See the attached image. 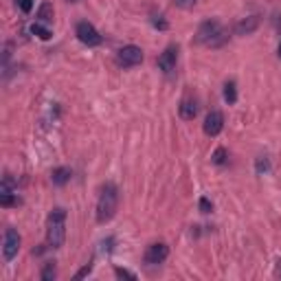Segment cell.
<instances>
[{
	"label": "cell",
	"mask_w": 281,
	"mask_h": 281,
	"mask_svg": "<svg viewBox=\"0 0 281 281\" xmlns=\"http://www.w3.org/2000/svg\"><path fill=\"white\" fill-rule=\"evenodd\" d=\"M117 209H119V189H117L115 183H106L97 200V222L108 224L117 215Z\"/></svg>",
	"instance_id": "1"
},
{
	"label": "cell",
	"mask_w": 281,
	"mask_h": 281,
	"mask_svg": "<svg viewBox=\"0 0 281 281\" xmlns=\"http://www.w3.org/2000/svg\"><path fill=\"white\" fill-rule=\"evenodd\" d=\"M229 40V33L222 26L220 20H205L196 31V44L202 47H222V44Z\"/></svg>",
	"instance_id": "2"
},
{
	"label": "cell",
	"mask_w": 281,
	"mask_h": 281,
	"mask_svg": "<svg viewBox=\"0 0 281 281\" xmlns=\"http://www.w3.org/2000/svg\"><path fill=\"white\" fill-rule=\"evenodd\" d=\"M66 239V211L62 207L51 211L47 220V242L48 248H62Z\"/></svg>",
	"instance_id": "3"
},
{
	"label": "cell",
	"mask_w": 281,
	"mask_h": 281,
	"mask_svg": "<svg viewBox=\"0 0 281 281\" xmlns=\"http://www.w3.org/2000/svg\"><path fill=\"white\" fill-rule=\"evenodd\" d=\"M75 35H77V40H79V42H84V44H86V47H99V44L103 42V38L99 35V31L94 29V26L90 24L88 20L77 22V26H75Z\"/></svg>",
	"instance_id": "4"
},
{
	"label": "cell",
	"mask_w": 281,
	"mask_h": 281,
	"mask_svg": "<svg viewBox=\"0 0 281 281\" xmlns=\"http://www.w3.org/2000/svg\"><path fill=\"white\" fill-rule=\"evenodd\" d=\"M140 62H143V51H140L139 47H134V44L123 47L119 51V55H117V64L123 66V69H134Z\"/></svg>",
	"instance_id": "5"
},
{
	"label": "cell",
	"mask_w": 281,
	"mask_h": 281,
	"mask_svg": "<svg viewBox=\"0 0 281 281\" xmlns=\"http://www.w3.org/2000/svg\"><path fill=\"white\" fill-rule=\"evenodd\" d=\"M167 257H169V246L163 242H156V244H149L147 246L143 259L147 266H158V264H163Z\"/></svg>",
	"instance_id": "6"
},
{
	"label": "cell",
	"mask_w": 281,
	"mask_h": 281,
	"mask_svg": "<svg viewBox=\"0 0 281 281\" xmlns=\"http://www.w3.org/2000/svg\"><path fill=\"white\" fill-rule=\"evenodd\" d=\"M18 251H20V235H18L16 229H11L9 226L7 231H4V242H2V255L7 261H11L13 257L18 255Z\"/></svg>",
	"instance_id": "7"
},
{
	"label": "cell",
	"mask_w": 281,
	"mask_h": 281,
	"mask_svg": "<svg viewBox=\"0 0 281 281\" xmlns=\"http://www.w3.org/2000/svg\"><path fill=\"white\" fill-rule=\"evenodd\" d=\"M176 62H178V47L169 44V47L158 55V69L165 72V75H171V72L176 70Z\"/></svg>",
	"instance_id": "8"
},
{
	"label": "cell",
	"mask_w": 281,
	"mask_h": 281,
	"mask_svg": "<svg viewBox=\"0 0 281 281\" xmlns=\"http://www.w3.org/2000/svg\"><path fill=\"white\" fill-rule=\"evenodd\" d=\"M224 128V115L220 110H211L205 119V134L207 137H217Z\"/></svg>",
	"instance_id": "9"
},
{
	"label": "cell",
	"mask_w": 281,
	"mask_h": 281,
	"mask_svg": "<svg viewBox=\"0 0 281 281\" xmlns=\"http://www.w3.org/2000/svg\"><path fill=\"white\" fill-rule=\"evenodd\" d=\"M261 18L259 16H248L244 18V20H239L237 24H235V35H251L257 31V26H259Z\"/></svg>",
	"instance_id": "10"
},
{
	"label": "cell",
	"mask_w": 281,
	"mask_h": 281,
	"mask_svg": "<svg viewBox=\"0 0 281 281\" xmlns=\"http://www.w3.org/2000/svg\"><path fill=\"white\" fill-rule=\"evenodd\" d=\"M178 112H180V117H183L185 121H193L196 119V115H198V101L196 99H191V97H185L183 101H180Z\"/></svg>",
	"instance_id": "11"
},
{
	"label": "cell",
	"mask_w": 281,
	"mask_h": 281,
	"mask_svg": "<svg viewBox=\"0 0 281 281\" xmlns=\"http://www.w3.org/2000/svg\"><path fill=\"white\" fill-rule=\"evenodd\" d=\"M70 176H72L70 167H55V169L51 171V180H53V185H57V187H64V185L70 180Z\"/></svg>",
	"instance_id": "12"
},
{
	"label": "cell",
	"mask_w": 281,
	"mask_h": 281,
	"mask_svg": "<svg viewBox=\"0 0 281 281\" xmlns=\"http://www.w3.org/2000/svg\"><path fill=\"white\" fill-rule=\"evenodd\" d=\"M224 101L229 106H233L237 101V86H235V81H226L224 84Z\"/></svg>",
	"instance_id": "13"
},
{
	"label": "cell",
	"mask_w": 281,
	"mask_h": 281,
	"mask_svg": "<svg viewBox=\"0 0 281 281\" xmlns=\"http://www.w3.org/2000/svg\"><path fill=\"white\" fill-rule=\"evenodd\" d=\"M57 277V270H55V264L53 261H48V264H44L42 273H40V279L42 281H53Z\"/></svg>",
	"instance_id": "14"
},
{
	"label": "cell",
	"mask_w": 281,
	"mask_h": 281,
	"mask_svg": "<svg viewBox=\"0 0 281 281\" xmlns=\"http://www.w3.org/2000/svg\"><path fill=\"white\" fill-rule=\"evenodd\" d=\"M2 193H16V180L9 174H4L2 185H0V196H2Z\"/></svg>",
	"instance_id": "15"
},
{
	"label": "cell",
	"mask_w": 281,
	"mask_h": 281,
	"mask_svg": "<svg viewBox=\"0 0 281 281\" xmlns=\"http://www.w3.org/2000/svg\"><path fill=\"white\" fill-rule=\"evenodd\" d=\"M31 33H33V35H38V38L40 40H51V31H48L47 29V26H42V24H40V22H35V24H31Z\"/></svg>",
	"instance_id": "16"
},
{
	"label": "cell",
	"mask_w": 281,
	"mask_h": 281,
	"mask_svg": "<svg viewBox=\"0 0 281 281\" xmlns=\"http://www.w3.org/2000/svg\"><path fill=\"white\" fill-rule=\"evenodd\" d=\"M38 18L42 22H51L53 20V4L51 2H44L42 7H40V11H38Z\"/></svg>",
	"instance_id": "17"
},
{
	"label": "cell",
	"mask_w": 281,
	"mask_h": 281,
	"mask_svg": "<svg viewBox=\"0 0 281 281\" xmlns=\"http://www.w3.org/2000/svg\"><path fill=\"white\" fill-rule=\"evenodd\" d=\"M18 193H2V196H0V205L2 207H16L18 205Z\"/></svg>",
	"instance_id": "18"
},
{
	"label": "cell",
	"mask_w": 281,
	"mask_h": 281,
	"mask_svg": "<svg viewBox=\"0 0 281 281\" xmlns=\"http://www.w3.org/2000/svg\"><path fill=\"white\" fill-rule=\"evenodd\" d=\"M255 169H257V174H266V171L270 169V163H268V158H266V156H259V158H257V163H255Z\"/></svg>",
	"instance_id": "19"
},
{
	"label": "cell",
	"mask_w": 281,
	"mask_h": 281,
	"mask_svg": "<svg viewBox=\"0 0 281 281\" xmlns=\"http://www.w3.org/2000/svg\"><path fill=\"white\" fill-rule=\"evenodd\" d=\"M117 279H130V281H137V275L132 270H125V268H115Z\"/></svg>",
	"instance_id": "20"
},
{
	"label": "cell",
	"mask_w": 281,
	"mask_h": 281,
	"mask_svg": "<svg viewBox=\"0 0 281 281\" xmlns=\"http://www.w3.org/2000/svg\"><path fill=\"white\" fill-rule=\"evenodd\" d=\"M213 163H215V165H224L226 163V149L224 147H217L215 152H213Z\"/></svg>",
	"instance_id": "21"
},
{
	"label": "cell",
	"mask_w": 281,
	"mask_h": 281,
	"mask_svg": "<svg viewBox=\"0 0 281 281\" xmlns=\"http://www.w3.org/2000/svg\"><path fill=\"white\" fill-rule=\"evenodd\" d=\"M18 7H20L22 13H31V9H33V0H18Z\"/></svg>",
	"instance_id": "22"
},
{
	"label": "cell",
	"mask_w": 281,
	"mask_h": 281,
	"mask_svg": "<svg viewBox=\"0 0 281 281\" xmlns=\"http://www.w3.org/2000/svg\"><path fill=\"white\" fill-rule=\"evenodd\" d=\"M90 273H93V261H88V264H86V266H84V268H81V270H79V273H77V275H75V279H84V277H86V275H90Z\"/></svg>",
	"instance_id": "23"
},
{
	"label": "cell",
	"mask_w": 281,
	"mask_h": 281,
	"mask_svg": "<svg viewBox=\"0 0 281 281\" xmlns=\"http://www.w3.org/2000/svg\"><path fill=\"white\" fill-rule=\"evenodd\" d=\"M200 211L202 213H211L213 211V205H211L209 198H200Z\"/></svg>",
	"instance_id": "24"
},
{
	"label": "cell",
	"mask_w": 281,
	"mask_h": 281,
	"mask_svg": "<svg viewBox=\"0 0 281 281\" xmlns=\"http://www.w3.org/2000/svg\"><path fill=\"white\" fill-rule=\"evenodd\" d=\"M152 22H154V26H156V29H161V31H165L167 26H169L165 20H163V16H154V20H152Z\"/></svg>",
	"instance_id": "25"
},
{
	"label": "cell",
	"mask_w": 281,
	"mask_h": 281,
	"mask_svg": "<svg viewBox=\"0 0 281 281\" xmlns=\"http://www.w3.org/2000/svg\"><path fill=\"white\" fill-rule=\"evenodd\" d=\"M176 4H178V7H183V9H189V7H193V4H196V0H176Z\"/></svg>",
	"instance_id": "26"
},
{
	"label": "cell",
	"mask_w": 281,
	"mask_h": 281,
	"mask_svg": "<svg viewBox=\"0 0 281 281\" xmlns=\"http://www.w3.org/2000/svg\"><path fill=\"white\" fill-rule=\"evenodd\" d=\"M275 275H277V277H281V259L277 261V270H275Z\"/></svg>",
	"instance_id": "27"
},
{
	"label": "cell",
	"mask_w": 281,
	"mask_h": 281,
	"mask_svg": "<svg viewBox=\"0 0 281 281\" xmlns=\"http://www.w3.org/2000/svg\"><path fill=\"white\" fill-rule=\"evenodd\" d=\"M277 55L281 57V44H279V48H277Z\"/></svg>",
	"instance_id": "28"
}]
</instances>
